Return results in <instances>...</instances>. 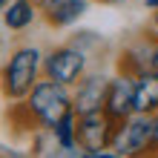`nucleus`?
<instances>
[{
	"instance_id": "nucleus-15",
	"label": "nucleus",
	"mask_w": 158,
	"mask_h": 158,
	"mask_svg": "<svg viewBox=\"0 0 158 158\" xmlns=\"http://www.w3.org/2000/svg\"><path fill=\"white\" fill-rule=\"evenodd\" d=\"M152 29H155V35H158V9H155V15H152Z\"/></svg>"
},
{
	"instance_id": "nucleus-14",
	"label": "nucleus",
	"mask_w": 158,
	"mask_h": 158,
	"mask_svg": "<svg viewBox=\"0 0 158 158\" xmlns=\"http://www.w3.org/2000/svg\"><path fill=\"white\" fill-rule=\"evenodd\" d=\"M144 3H147V9H152V12L158 9V0H144Z\"/></svg>"
},
{
	"instance_id": "nucleus-4",
	"label": "nucleus",
	"mask_w": 158,
	"mask_h": 158,
	"mask_svg": "<svg viewBox=\"0 0 158 158\" xmlns=\"http://www.w3.org/2000/svg\"><path fill=\"white\" fill-rule=\"evenodd\" d=\"M86 66H89V52L75 43L55 46L43 55V78H52L66 86H75L86 75Z\"/></svg>"
},
{
	"instance_id": "nucleus-2",
	"label": "nucleus",
	"mask_w": 158,
	"mask_h": 158,
	"mask_svg": "<svg viewBox=\"0 0 158 158\" xmlns=\"http://www.w3.org/2000/svg\"><path fill=\"white\" fill-rule=\"evenodd\" d=\"M23 106H26V112L32 115L35 127L52 129L60 118L75 112V106H72V86L58 83L52 78H40L32 86V92L23 98Z\"/></svg>"
},
{
	"instance_id": "nucleus-12",
	"label": "nucleus",
	"mask_w": 158,
	"mask_h": 158,
	"mask_svg": "<svg viewBox=\"0 0 158 158\" xmlns=\"http://www.w3.org/2000/svg\"><path fill=\"white\" fill-rule=\"evenodd\" d=\"M49 132H52L55 144H58L63 152H75L78 150V115L75 112H69L66 118H60Z\"/></svg>"
},
{
	"instance_id": "nucleus-3",
	"label": "nucleus",
	"mask_w": 158,
	"mask_h": 158,
	"mask_svg": "<svg viewBox=\"0 0 158 158\" xmlns=\"http://www.w3.org/2000/svg\"><path fill=\"white\" fill-rule=\"evenodd\" d=\"M118 121H112L104 109L89 115H78V150L83 158H112V138Z\"/></svg>"
},
{
	"instance_id": "nucleus-11",
	"label": "nucleus",
	"mask_w": 158,
	"mask_h": 158,
	"mask_svg": "<svg viewBox=\"0 0 158 158\" xmlns=\"http://www.w3.org/2000/svg\"><path fill=\"white\" fill-rule=\"evenodd\" d=\"M86 9H89V0H60L55 9L43 12V20L55 26V29H66V26L78 23L86 15Z\"/></svg>"
},
{
	"instance_id": "nucleus-6",
	"label": "nucleus",
	"mask_w": 158,
	"mask_h": 158,
	"mask_svg": "<svg viewBox=\"0 0 158 158\" xmlns=\"http://www.w3.org/2000/svg\"><path fill=\"white\" fill-rule=\"evenodd\" d=\"M104 112L112 121H124L129 115H135V75L118 72L109 78L106 98H104Z\"/></svg>"
},
{
	"instance_id": "nucleus-16",
	"label": "nucleus",
	"mask_w": 158,
	"mask_h": 158,
	"mask_svg": "<svg viewBox=\"0 0 158 158\" xmlns=\"http://www.w3.org/2000/svg\"><path fill=\"white\" fill-rule=\"evenodd\" d=\"M6 3H9V0H0V12H3V9H6Z\"/></svg>"
},
{
	"instance_id": "nucleus-7",
	"label": "nucleus",
	"mask_w": 158,
	"mask_h": 158,
	"mask_svg": "<svg viewBox=\"0 0 158 158\" xmlns=\"http://www.w3.org/2000/svg\"><path fill=\"white\" fill-rule=\"evenodd\" d=\"M147 69H158V35H141L121 52L118 58V72L138 75Z\"/></svg>"
},
{
	"instance_id": "nucleus-10",
	"label": "nucleus",
	"mask_w": 158,
	"mask_h": 158,
	"mask_svg": "<svg viewBox=\"0 0 158 158\" xmlns=\"http://www.w3.org/2000/svg\"><path fill=\"white\" fill-rule=\"evenodd\" d=\"M38 15H40L38 0H12V3H6V9H3V23H6V29H12V32H23V29H29L35 23Z\"/></svg>"
},
{
	"instance_id": "nucleus-1",
	"label": "nucleus",
	"mask_w": 158,
	"mask_h": 158,
	"mask_svg": "<svg viewBox=\"0 0 158 158\" xmlns=\"http://www.w3.org/2000/svg\"><path fill=\"white\" fill-rule=\"evenodd\" d=\"M40 78H43V52L32 43L17 46L0 69V92L6 101L15 104L29 95Z\"/></svg>"
},
{
	"instance_id": "nucleus-13",
	"label": "nucleus",
	"mask_w": 158,
	"mask_h": 158,
	"mask_svg": "<svg viewBox=\"0 0 158 158\" xmlns=\"http://www.w3.org/2000/svg\"><path fill=\"white\" fill-rule=\"evenodd\" d=\"M150 124H152V152H158V112L150 115Z\"/></svg>"
},
{
	"instance_id": "nucleus-8",
	"label": "nucleus",
	"mask_w": 158,
	"mask_h": 158,
	"mask_svg": "<svg viewBox=\"0 0 158 158\" xmlns=\"http://www.w3.org/2000/svg\"><path fill=\"white\" fill-rule=\"evenodd\" d=\"M106 86H109L106 75H101V72H86V75L72 86V106H75V115L101 112V109H104V98H106Z\"/></svg>"
},
{
	"instance_id": "nucleus-9",
	"label": "nucleus",
	"mask_w": 158,
	"mask_h": 158,
	"mask_svg": "<svg viewBox=\"0 0 158 158\" xmlns=\"http://www.w3.org/2000/svg\"><path fill=\"white\" fill-rule=\"evenodd\" d=\"M135 112L141 115L158 112V69H147L135 75Z\"/></svg>"
},
{
	"instance_id": "nucleus-5",
	"label": "nucleus",
	"mask_w": 158,
	"mask_h": 158,
	"mask_svg": "<svg viewBox=\"0 0 158 158\" xmlns=\"http://www.w3.org/2000/svg\"><path fill=\"white\" fill-rule=\"evenodd\" d=\"M112 152L121 158H135V155H147L152 152V124L150 115H129L118 124L115 138H112Z\"/></svg>"
},
{
	"instance_id": "nucleus-17",
	"label": "nucleus",
	"mask_w": 158,
	"mask_h": 158,
	"mask_svg": "<svg viewBox=\"0 0 158 158\" xmlns=\"http://www.w3.org/2000/svg\"><path fill=\"white\" fill-rule=\"evenodd\" d=\"M101 3H115V0H101Z\"/></svg>"
}]
</instances>
